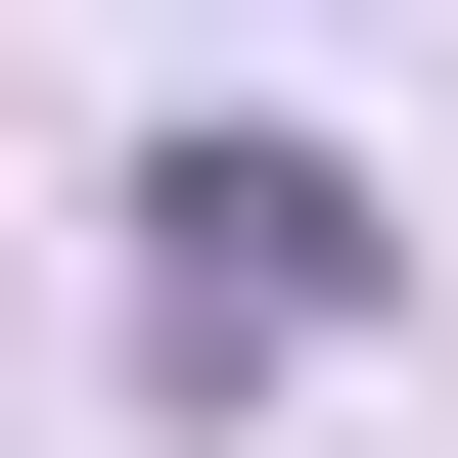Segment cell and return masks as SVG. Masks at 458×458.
<instances>
[{"instance_id": "1", "label": "cell", "mask_w": 458, "mask_h": 458, "mask_svg": "<svg viewBox=\"0 0 458 458\" xmlns=\"http://www.w3.org/2000/svg\"><path fill=\"white\" fill-rule=\"evenodd\" d=\"M367 276H412V229L321 183V138H138V367L229 412V367H367Z\"/></svg>"}]
</instances>
